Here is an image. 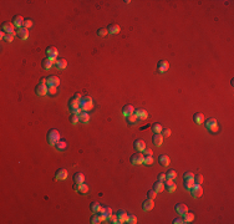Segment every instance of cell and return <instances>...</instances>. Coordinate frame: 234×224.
Wrapping results in <instances>:
<instances>
[{"label": "cell", "instance_id": "obj_42", "mask_svg": "<svg viewBox=\"0 0 234 224\" xmlns=\"http://www.w3.org/2000/svg\"><path fill=\"white\" fill-rule=\"evenodd\" d=\"M127 223H128V224L137 223V217L133 215V214H128V217H127Z\"/></svg>", "mask_w": 234, "mask_h": 224}, {"label": "cell", "instance_id": "obj_21", "mask_svg": "<svg viewBox=\"0 0 234 224\" xmlns=\"http://www.w3.org/2000/svg\"><path fill=\"white\" fill-rule=\"evenodd\" d=\"M162 142H163V136L161 133H153V136H152V143L154 146L159 147V146H162Z\"/></svg>", "mask_w": 234, "mask_h": 224}, {"label": "cell", "instance_id": "obj_23", "mask_svg": "<svg viewBox=\"0 0 234 224\" xmlns=\"http://www.w3.org/2000/svg\"><path fill=\"white\" fill-rule=\"evenodd\" d=\"M174 209H176V212L178 213V214H184L187 211H188V208H187V206L186 204H183V203H177V204L174 206Z\"/></svg>", "mask_w": 234, "mask_h": 224}, {"label": "cell", "instance_id": "obj_9", "mask_svg": "<svg viewBox=\"0 0 234 224\" xmlns=\"http://www.w3.org/2000/svg\"><path fill=\"white\" fill-rule=\"evenodd\" d=\"M14 29H15V27H14L13 23L4 21L1 24V31L5 32V34H13V35H15V31H14Z\"/></svg>", "mask_w": 234, "mask_h": 224}, {"label": "cell", "instance_id": "obj_12", "mask_svg": "<svg viewBox=\"0 0 234 224\" xmlns=\"http://www.w3.org/2000/svg\"><path fill=\"white\" fill-rule=\"evenodd\" d=\"M133 148L136 150L137 152H143L145 148H146V143L143 139H136V141L133 142Z\"/></svg>", "mask_w": 234, "mask_h": 224}, {"label": "cell", "instance_id": "obj_24", "mask_svg": "<svg viewBox=\"0 0 234 224\" xmlns=\"http://www.w3.org/2000/svg\"><path fill=\"white\" fill-rule=\"evenodd\" d=\"M153 191H156L157 193L163 192V191H165V183L157 179V181H156L154 183H153Z\"/></svg>", "mask_w": 234, "mask_h": 224}, {"label": "cell", "instance_id": "obj_57", "mask_svg": "<svg viewBox=\"0 0 234 224\" xmlns=\"http://www.w3.org/2000/svg\"><path fill=\"white\" fill-rule=\"evenodd\" d=\"M74 97H75V99H76V100H79V101H80L82 96H81L80 94H75V95H74Z\"/></svg>", "mask_w": 234, "mask_h": 224}, {"label": "cell", "instance_id": "obj_7", "mask_svg": "<svg viewBox=\"0 0 234 224\" xmlns=\"http://www.w3.org/2000/svg\"><path fill=\"white\" fill-rule=\"evenodd\" d=\"M58 49H56L55 46H49L46 47V56L47 59H50L51 61H55L56 57H58Z\"/></svg>", "mask_w": 234, "mask_h": 224}, {"label": "cell", "instance_id": "obj_41", "mask_svg": "<svg viewBox=\"0 0 234 224\" xmlns=\"http://www.w3.org/2000/svg\"><path fill=\"white\" fill-rule=\"evenodd\" d=\"M70 122H71L72 125H76L77 122H80V120H79V115H75V113H71L70 115Z\"/></svg>", "mask_w": 234, "mask_h": 224}, {"label": "cell", "instance_id": "obj_47", "mask_svg": "<svg viewBox=\"0 0 234 224\" xmlns=\"http://www.w3.org/2000/svg\"><path fill=\"white\" fill-rule=\"evenodd\" d=\"M161 135L163 137H169V136H171V130H169V128H162Z\"/></svg>", "mask_w": 234, "mask_h": 224}, {"label": "cell", "instance_id": "obj_40", "mask_svg": "<svg viewBox=\"0 0 234 224\" xmlns=\"http://www.w3.org/2000/svg\"><path fill=\"white\" fill-rule=\"evenodd\" d=\"M193 181H194V183L196 184H202L203 183V176L202 174H194V178H193Z\"/></svg>", "mask_w": 234, "mask_h": 224}, {"label": "cell", "instance_id": "obj_46", "mask_svg": "<svg viewBox=\"0 0 234 224\" xmlns=\"http://www.w3.org/2000/svg\"><path fill=\"white\" fill-rule=\"evenodd\" d=\"M193 178H194V174L192 172H184V174H183L184 181H189V179H193Z\"/></svg>", "mask_w": 234, "mask_h": 224}, {"label": "cell", "instance_id": "obj_2", "mask_svg": "<svg viewBox=\"0 0 234 224\" xmlns=\"http://www.w3.org/2000/svg\"><path fill=\"white\" fill-rule=\"evenodd\" d=\"M94 107V103H92V99L90 96H82L80 100V108L83 112H89L90 110H92Z\"/></svg>", "mask_w": 234, "mask_h": 224}, {"label": "cell", "instance_id": "obj_51", "mask_svg": "<svg viewBox=\"0 0 234 224\" xmlns=\"http://www.w3.org/2000/svg\"><path fill=\"white\" fill-rule=\"evenodd\" d=\"M32 20H30V19H26L25 21H24V27L25 29H29V27H31L32 26Z\"/></svg>", "mask_w": 234, "mask_h": 224}, {"label": "cell", "instance_id": "obj_5", "mask_svg": "<svg viewBox=\"0 0 234 224\" xmlns=\"http://www.w3.org/2000/svg\"><path fill=\"white\" fill-rule=\"evenodd\" d=\"M143 158H145L143 153L136 152V153H133V155L131 156L130 162H131L133 166H138V164H142V163H143Z\"/></svg>", "mask_w": 234, "mask_h": 224}, {"label": "cell", "instance_id": "obj_33", "mask_svg": "<svg viewBox=\"0 0 234 224\" xmlns=\"http://www.w3.org/2000/svg\"><path fill=\"white\" fill-rule=\"evenodd\" d=\"M79 120H80V122L81 123H87L89 121H90V115L87 113V112H81V113L79 115Z\"/></svg>", "mask_w": 234, "mask_h": 224}, {"label": "cell", "instance_id": "obj_50", "mask_svg": "<svg viewBox=\"0 0 234 224\" xmlns=\"http://www.w3.org/2000/svg\"><path fill=\"white\" fill-rule=\"evenodd\" d=\"M3 40L6 41V43H11V41L14 40V35H13V34H6Z\"/></svg>", "mask_w": 234, "mask_h": 224}, {"label": "cell", "instance_id": "obj_32", "mask_svg": "<svg viewBox=\"0 0 234 224\" xmlns=\"http://www.w3.org/2000/svg\"><path fill=\"white\" fill-rule=\"evenodd\" d=\"M98 213H101L103 217H106V219H107V217H110L112 214V209L110 207H101V209L98 211Z\"/></svg>", "mask_w": 234, "mask_h": 224}, {"label": "cell", "instance_id": "obj_17", "mask_svg": "<svg viewBox=\"0 0 234 224\" xmlns=\"http://www.w3.org/2000/svg\"><path fill=\"white\" fill-rule=\"evenodd\" d=\"M60 85V79L58 77V76H49L47 77V86H54V87H58Z\"/></svg>", "mask_w": 234, "mask_h": 224}, {"label": "cell", "instance_id": "obj_15", "mask_svg": "<svg viewBox=\"0 0 234 224\" xmlns=\"http://www.w3.org/2000/svg\"><path fill=\"white\" fill-rule=\"evenodd\" d=\"M165 188H167V191H168L169 193H173V192L176 191L177 186H176V183L173 182V179L166 178V181H165Z\"/></svg>", "mask_w": 234, "mask_h": 224}, {"label": "cell", "instance_id": "obj_45", "mask_svg": "<svg viewBox=\"0 0 234 224\" xmlns=\"http://www.w3.org/2000/svg\"><path fill=\"white\" fill-rule=\"evenodd\" d=\"M56 92H58V87H54V86H47V94L50 96H55Z\"/></svg>", "mask_w": 234, "mask_h": 224}, {"label": "cell", "instance_id": "obj_36", "mask_svg": "<svg viewBox=\"0 0 234 224\" xmlns=\"http://www.w3.org/2000/svg\"><path fill=\"white\" fill-rule=\"evenodd\" d=\"M194 184H196V183H194L193 179H189V181H184V182H183V187L186 188V189H188V191L192 189V188L194 187Z\"/></svg>", "mask_w": 234, "mask_h": 224}, {"label": "cell", "instance_id": "obj_26", "mask_svg": "<svg viewBox=\"0 0 234 224\" xmlns=\"http://www.w3.org/2000/svg\"><path fill=\"white\" fill-rule=\"evenodd\" d=\"M72 179H74V183H79V184H81V183H83V182H85V174L81 173V172H77V173L74 174Z\"/></svg>", "mask_w": 234, "mask_h": 224}, {"label": "cell", "instance_id": "obj_11", "mask_svg": "<svg viewBox=\"0 0 234 224\" xmlns=\"http://www.w3.org/2000/svg\"><path fill=\"white\" fill-rule=\"evenodd\" d=\"M24 18L21 16V15H15L13 18V25H14V27H16V29H21V26H24Z\"/></svg>", "mask_w": 234, "mask_h": 224}, {"label": "cell", "instance_id": "obj_52", "mask_svg": "<svg viewBox=\"0 0 234 224\" xmlns=\"http://www.w3.org/2000/svg\"><path fill=\"white\" fill-rule=\"evenodd\" d=\"M166 178H167V177H166V174H165V173H159V174H158V181L165 182V181H166Z\"/></svg>", "mask_w": 234, "mask_h": 224}, {"label": "cell", "instance_id": "obj_3", "mask_svg": "<svg viewBox=\"0 0 234 224\" xmlns=\"http://www.w3.org/2000/svg\"><path fill=\"white\" fill-rule=\"evenodd\" d=\"M203 123H204V126H205V128H207V130L210 132V133H217L218 130H219V127H218V122H217L216 118H208V120L204 121Z\"/></svg>", "mask_w": 234, "mask_h": 224}, {"label": "cell", "instance_id": "obj_43", "mask_svg": "<svg viewBox=\"0 0 234 224\" xmlns=\"http://www.w3.org/2000/svg\"><path fill=\"white\" fill-rule=\"evenodd\" d=\"M152 163H153V157H152V156H145V158H143V164L151 166Z\"/></svg>", "mask_w": 234, "mask_h": 224}, {"label": "cell", "instance_id": "obj_16", "mask_svg": "<svg viewBox=\"0 0 234 224\" xmlns=\"http://www.w3.org/2000/svg\"><path fill=\"white\" fill-rule=\"evenodd\" d=\"M153 207H154V202H153V199L147 198V199L142 203V209H143L145 212H150V211H152Z\"/></svg>", "mask_w": 234, "mask_h": 224}, {"label": "cell", "instance_id": "obj_10", "mask_svg": "<svg viewBox=\"0 0 234 224\" xmlns=\"http://www.w3.org/2000/svg\"><path fill=\"white\" fill-rule=\"evenodd\" d=\"M67 176H69L67 169H65V168H60V169H58V171H56V173H55V179L65 181L67 178Z\"/></svg>", "mask_w": 234, "mask_h": 224}, {"label": "cell", "instance_id": "obj_44", "mask_svg": "<svg viewBox=\"0 0 234 224\" xmlns=\"http://www.w3.org/2000/svg\"><path fill=\"white\" fill-rule=\"evenodd\" d=\"M107 220L109 223H111V224H118V222H117V215H113V214H111L110 217H107Z\"/></svg>", "mask_w": 234, "mask_h": 224}, {"label": "cell", "instance_id": "obj_48", "mask_svg": "<svg viewBox=\"0 0 234 224\" xmlns=\"http://www.w3.org/2000/svg\"><path fill=\"white\" fill-rule=\"evenodd\" d=\"M156 195H157V192L153 191V189L147 192V198H150V199H154V198H156Z\"/></svg>", "mask_w": 234, "mask_h": 224}, {"label": "cell", "instance_id": "obj_29", "mask_svg": "<svg viewBox=\"0 0 234 224\" xmlns=\"http://www.w3.org/2000/svg\"><path fill=\"white\" fill-rule=\"evenodd\" d=\"M41 66H42V69L44 70H49V69H51L52 66H54V61H51L50 59H44L41 61Z\"/></svg>", "mask_w": 234, "mask_h": 224}, {"label": "cell", "instance_id": "obj_13", "mask_svg": "<svg viewBox=\"0 0 234 224\" xmlns=\"http://www.w3.org/2000/svg\"><path fill=\"white\" fill-rule=\"evenodd\" d=\"M133 113L136 115V117L138 118V120H141V121L146 120V118L148 117V112H147L146 110H143V108H137V110H134Z\"/></svg>", "mask_w": 234, "mask_h": 224}, {"label": "cell", "instance_id": "obj_20", "mask_svg": "<svg viewBox=\"0 0 234 224\" xmlns=\"http://www.w3.org/2000/svg\"><path fill=\"white\" fill-rule=\"evenodd\" d=\"M66 66H67V61H66L65 59H56V60L54 61V67L59 69V70L65 69Z\"/></svg>", "mask_w": 234, "mask_h": 224}, {"label": "cell", "instance_id": "obj_31", "mask_svg": "<svg viewBox=\"0 0 234 224\" xmlns=\"http://www.w3.org/2000/svg\"><path fill=\"white\" fill-rule=\"evenodd\" d=\"M193 121H194V123H197V125L203 123V122H204V115H203V113H199V112H197V113L193 115Z\"/></svg>", "mask_w": 234, "mask_h": 224}, {"label": "cell", "instance_id": "obj_53", "mask_svg": "<svg viewBox=\"0 0 234 224\" xmlns=\"http://www.w3.org/2000/svg\"><path fill=\"white\" fill-rule=\"evenodd\" d=\"M145 156H152V150L151 148H145Z\"/></svg>", "mask_w": 234, "mask_h": 224}, {"label": "cell", "instance_id": "obj_1", "mask_svg": "<svg viewBox=\"0 0 234 224\" xmlns=\"http://www.w3.org/2000/svg\"><path fill=\"white\" fill-rule=\"evenodd\" d=\"M46 139H47L49 144L55 146L56 143L60 141V132L58 130H55V128L50 130V131L47 132V135H46Z\"/></svg>", "mask_w": 234, "mask_h": 224}, {"label": "cell", "instance_id": "obj_49", "mask_svg": "<svg viewBox=\"0 0 234 224\" xmlns=\"http://www.w3.org/2000/svg\"><path fill=\"white\" fill-rule=\"evenodd\" d=\"M107 29H105V27H101V29L97 30V35L98 36H105V35H107Z\"/></svg>", "mask_w": 234, "mask_h": 224}, {"label": "cell", "instance_id": "obj_8", "mask_svg": "<svg viewBox=\"0 0 234 224\" xmlns=\"http://www.w3.org/2000/svg\"><path fill=\"white\" fill-rule=\"evenodd\" d=\"M168 69H169V62H168V61H166V60H161V61H158V64H157V71H158L159 74H165V72H167Z\"/></svg>", "mask_w": 234, "mask_h": 224}, {"label": "cell", "instance_id": "obj_4", "mask_svg": "<svg viewBox=\"0 0 234 224\" xmlns=\"http://www.w3.org/2000/svg\"><path fill=\"white\" fill-rule=\"evenodd\" d=\"M69 110L71 113H75V115H80L81 113V108H80V101L76 100L75 97H72L71 100L69 101Z\"/></svg>", "mask_w": 234, "mask_h": 224}, {"label": "cell", "instance_id": "obj_38", "mask_svg": "<svg viewBox=\"0 0 234 224\" xmlns=\"http://www.w3.org/2000/svg\"><path fill=\"white\" fill-rule=\"evenodd\" d=\"M151 128H152V132H153V133H161V131H162V126H161L159 123H153Z\"/></svg>", "mask_w": 234, "mask_h": 224}, {"label": "cell", "instance_id": "obj_54", "mask_svg": "<svg viewBox=\"0 0 234 224\" xmlns=\"http://www.w3.org/2000/svg\"><path fill=\"white\" fill-rule=\"evenodd\" d=\"M72 189H74L75 192H79V189H80V184H79V183H74Z\"/></svg>", "mask_w": 234, "mask_h": 224}, {"label": "cell", "instance_id": "obj_28", "mask_svg": "<svg viewBox=\"0 0 234 224\" xmlns=\"http://www.w3.org/2000/svg\"><path fill=\"white\" fill-rule=\"evenodd\" d=\"M120 26L117 25V24H115V23H111L109 26H107V31H109V34H118L120 32Z\"/></svg>", "mask_w": 234, "mask_h": 224}, {"label": "cell", "instance_id": "obj_25", "mask_svg": "<svg viewBox=\"0 0 234 224\" xmlns=\"http://www.w3.org/2000/svg\"><path fill=\"white\" fill-rule=\"evenodd\" d=\"M137 121H138V118L136 117V115H134V113L126 116V122H127V125H128V126H136Z\"/></svg>", "mask_w": 234, "mask_h": 224}, {"label": "cell", "instance_id": "obj_14", "mask_svg": "<svg viewBox=\"0 0 234 224\" xmlns=\"http://www.w3.org/2000/svg\"><path fill=\"white\" fill-rule=\"evenodd\" d=\"M15 35L21 39V40H26L29 38V29H25V27H21V29H18V31L15 32Z\"/></svg>", "mask_w": 234, "mask_h": 224}, {"label": "cell", "instance_id": "obj_6", "mask_svg": "<svg viewBox=\"0 0 234 224\" xmlns=\"http://www.w3.org/2000/svg\"><path fill=\"white\" fill-rule=\"evenodd\" d=\"M189 191H190V195H192L194 199L202 197V194H203V188H202L201 184H194V187Z\"/></svg>", "mask_w": 234, "mask_h": 224}, {"label": "cell", "instance_id": "obj_56", "mask_svg": "<svg viewBox=\"0 0 234 224\" xmlns=\"http://www.w3.org/2000/svg\"><path fill=\"white\" fill-rule=\"evenodd\" d=\"M40 83H41V85H46V83H47V79L41 77V79H40Z\"/></svg>", "mask_w": 234, "mask_h": 224}, {"label": "cell", "instance_id": "obj_34", "mask_svg": "<svg viewBox=\"0 0 234 224\" xmlns=\"http://www.w3.org/2000/svg\"><path fill=\"white\" fill-rule=\"evenodd\" d=\"M90 209H91V212H92V213H97V212L101 209L100 203H98V202H92L91 204H90Z\"/></svg>", "mask_w": 234, "mask_h": 224}, {"label": "cell", "instance_id": "obj_39", "mask_svg": "<svg viewBox=\"0 0 234 224\" xmlns=\"http://www.w3.org/2000/svg\"><path fill=\"white\" fill-rule=\"evenodd\" d=\"M166 177L167 178H169V179H176L177 178V172L174 171V169H171V171H168L167 173H166Z\"/></svg>", "mask_w": 234, "mask_h": 224}, {"label": "cell", "instance_id": "obj_27", "mask_svg": "<svg viewBox=\"0 0 234 224\" xmlns=\"http://www.w3.org/2000/svg\"><path fill=\"white\" fill-rule=\"evenodd\" d=\"M133 112H134V107L132 106V105H125L123 108H122V113H123L125 117L128 116V115H132Z\"/></svg>", "mask_w": 234, "mask_h": 224}, {"label": "cell", "instance_id": "obj_30", "mask_svg": "<svg viewBox=\"0 0 234 224\" xmlns=\"http://www.w3.org/2000/svg\"><path fill=\"white\" fill-rule=\"evenodd\" d=\"M182 217H183V222L184 223H190V222H193V219H194V214L193 213H190V212H186L184 214H182Z\"/></svg>", "mask_w": 234, "mask_h": 224}, {"label": "cell", "instance_id": "obj_22", "mask_svg": "<svg viewBox=\"0 0 234 224\" xmlns=\"http://www.w3.org/2000/svg\"><path fill=\"white\" fill-rule=\"evenodd\" d=\"M158 162L162 167H168L169 163H171V159H169V157L167 155H161L158 157Z\"/></svg>", "mask_w": 234, "mask_h": 224}, {"label": "cell", "instance_id": "obj_19", "mask_svg": "<svg viewBox=\"0 0 234 224\" xmlns=\"http://www.w3.org/2000/svg\"><path fill=\"white\" fill-rule=\"evenodd\" d=\"M116 215H117V222H118V224H122V223L127 222V217H128L127 212L122 211V209H120Z\"/></svg>", "mask_w": 234, "mask_h": 224}, {"label": "cell", "instance_id": "obj_18", "mask_svg": "<svg viewBox=\"0 0 234 224\" xmlns=\"http://www.w3.org/2000/svg\"><path fill=\"white\" fill-rule=\"evenodd\" d=\"M35 94H36L38 96H44V95H46V94H47V86L39 83V85H36V87H35Z\"/></svg>", "mask_w": 234, "mask_h": 224}, {"label": "cell", "instance_id": "obj_55", "mask_svg": "<svg viewBox=\"0 0 234 224\" xmlns=\"http://www.w3.org/2000/svg\"><path fill=\"white\" fill-rule=\"evenodd\" d=\"M173 223H174V224H182V223H184V222H183L182 218H176V219L173 220Z\"/></svg>", "mask_w": 234, "mask_h": 224}, {"label": "cell", "instance_id": "obj_35", "mask_svg": "<svg viewBox=\"0 0 234 224\" xmlns=\"http://www.w3.org/2000/svg\"><path fill=\"white\" fill-rule=\"evenodd\" d=\"M55 147H56V148H58L59 151H63V150H65L66 147H67V142L63 141V139H60V141L55 144Z\"/></svg>", "mask_w": 234, "mask_h": 224}, {"label": "cell", "instance_id": "obj_37", "mask_svg": "<svg viewBox=\"0 0 234 224\" xmlns=\"http://www.w3.org/2000/svg\"><path fill=\"white\" fill-rule=\"evenodd\" d=\"M89 191H90V188H89L87 184H85V183H81L80 184V189H79V193L80 194H87Z\"/></svg>", "mask_w": 234, "mask_h": 224}]
</instances>
